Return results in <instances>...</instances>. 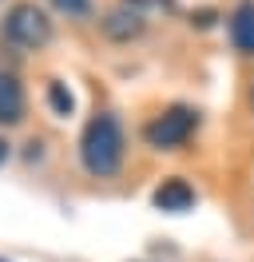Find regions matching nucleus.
Segmentation results:
<instances>
[{"mask_svg":"<svg viewBox=\"0 0 254 262\" xmlns=\"http://www.w3.org/2000/svg\"><path fill=\"white\" fill-rule=\"evenodd\" d=\"M79 159L88 167V175L108 179L123 163V127L111 112H99L95 119H88V127L79 135Z\"/></svg>","mask_w":254,"mask_h":262,"instance_id":"1","label":"nucleus"},{"mask_svg":"<svg viewBox=\"0 0 254 262\" xmlns=\"http://www.w3.org/2000/svg\"><path fill=\"white\" fill-rule=\"evenodd\" d=\"M4 40L16 44V48H44L48 40H52V20H48V12L40 4L20 0L4 16Z\"/></svg>","mask_w":254,"mask_h":262,"instance_id":"2","label":"nucleus"},{"mask_svg":"<svg viewBox=\"0 0 254 262\" xmlns=\"http://www.w3.org/2000/svg\"><path fill=\"white\" fill-rule=\"evenodd\" d=\"M195 123H199V115L190 112V107H167L163 115H155V119L143 127V139L159 151H171V147H179V143H187V135L195 131Z\"/></svg>","mask_w":254,"mask_h":262,"instance_id":"3","label":"nucleus"},{"mask_svg":"<svg viewBox=\"0 0 254 262\" xmlns=\"http://www.w3.org/2000/svg\"><path fill=\"white\" fill-rule=\"evenodd\" d=\"M99 28H103V36H108V40H115V44H127V40L143 36L147 20H143L139 8H131V4H119V8H111L108 16L99 20Z\"/></svg>","mask_w":254,"mask_h":262,"instance_id":"4","label":"nucleus"},{"mask_svg":"<svg viewBox=\"0 0 254 262\" xmlns=\"http://www.w3.org/2000/svg\"><path fill=\"white\" fill-rule=\"evenodd\" d=\"M24 119V88L16 83V76L0 72V123L12 127Z\"/></svg>","mask_w":254,"mask_h":262,"instance_id":"5","label":"nucleus"},{"mask_svg":"<svg viewBox=\"0 0 254 262\" xmlns=\"http://www.w3.org/2000/svg\"><path fill=\"white\" fill-rule=\"evenodd\" d=\"M230 40L242 56H254V0H242L230 12Z\"/></svg>","mask_w":254,"mask_h":262,"instance_id":"6","label":"nucleus"},{"mask_svg":"<svg viewBox=\"0 0 254 262\" xmlns=\"http://www.w3.org/2000/svg\"><path fill=\"white\" fill-rule=\"evenodd\" d=\"M155 207L159 211H171V214H183V211L195 207V191H190L183 179H167L155 191Z\"/></svg>","mask_w":254,"mask_h":262,"instance_id":"7","label":"nucleus"},{"mask_svg":"<svg viewBox=\"0 0 254 262\" xmlns=\"http://www.w3.org/2000/svg\"><path fill=\"white\" fill-rule=\"evenodd\" d=\"M48 103H52V112H56V115H72V112H76V96H72L68 83H60V80L48 83Z\"/></svg>","mask_w":254,"mask_h":262,"instance_id":"8","label":"nucleus"},{"mask_svg":"<svg viewBox=\"0 0 254 262\" xmlns=\"http://www.w3.org/2000/svg\"><path fill=\"white\" fill-rule=\"evenodd\" d=\"M52 8L64 16H88L92 12V0H52Z\"/></svg>","mask_w":254,"mask_h":262,"instance_id":"9","label":"nucleus"},{"mask_svg":"<svg viewBox=\"0 0 254 262\" xmlns=\"http://www.w3.org/2000/svg\"><path fill=\"white\" fill-rule=\"evenodd\" d=\"M4 159H8V143L0 139V163H4Z\"/></svg>","mask_w":254,"mask_h":262,"instance_id":"10","label":"nucleus"},{"mask_svg":"<svg viewBox=\"0 0 254 262\" xmlns=\"http://www.w3.org/2000/svg\"><path fill=\"white\" fill-rule=\"evenodd\" d=\"M250 103H254V88H250Z\"/></svg>","mask_w":254,"mask_h":262,"instance_id":"11","label":"nucleus"}]
</instances>
